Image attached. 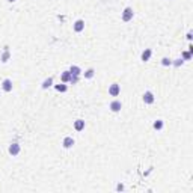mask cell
<instances>
[{
  "instance_id": "cell-1",
  "label": "cell",
  "mask_w": 193,
  "mask_h": 193,
  "mask_svg": "<svg viewBox=\"0 0 193 193\" xmlns=\"http://www.w3.org/2000/svg\"><path fill=\"white\" fill-rule=\"evenodd\" d=\"M133 17H134L133 8L127 6V8L124 9V12H122V21H130V20H133Z\"/></svg>"
},
{
  "instance_id": "cell-2",
  "label": "cell",
  "mask_w": 193,
  "mask_h": 193,
  "mask_svg": "<svg viewBox=\"0 0 193 193\" xmlns=\"http://www.w3.org/2000/svg\"><path fill=\"white\" fill-rule=\"evenodd\" d=\"M20 151H21V146H20V143L14 142V143H11V145H9V154H11L12 157L18 155V154H20Z\"/></svg>"
},
{
  "instance_id": "cell-3",
  "label": "cell",
  "mask_w": 193,
  "mask_h": 193,
  "mask_svg": "<svg viewBox=\"0 0 193 193\" xmlns=\"http://www.w3.org/2000/svg\"><path fill=\"white\" fill-rule=\"evenodd\" d=\"M119 92H121V84H118V83L110 84V87H109V93H110L112 96H118V95H119Z\"/></svg>"
},
{
  "instance_id": "cell-4",
  "label": "cell",
  "mask_w": 193,
  "mask_h": 193,
  "mask_svg": "<svg viewBox=\"0 0 193 193\" xmlns=\"http://www.w3.org/2000/svg\"><path fill=\"white\" fill-rule=\"evenodd\" d=\"M154 100H155V98H154V93H152L151 90H146V92L143 93V103H145V104H152Z\"/></svg>"
},
{
  "instance_id": "cell-5",
  "label": "cell",
  "mask_w": 193,
  "mask_h": 193,
  "mask_svg": "<svg viewBox=\"0 0 193 193\" xmlns=\"http://www.w3.org/2000/svg\"><path fill=\"white\" fill-rule=\"evenodd\" d=\"M2 89H3L5 92H11V90H12V80H11V78H5V80L2 81Z\"/></svg>"
},
{
  "instance_id": "cell-6",
  "label": "cell",
  "mask_w": 193,
  "mask_h": 193,
  "mask_svg": "<svg viewBox=\"0 0 193 193\" xmlns=\"http://www.w3.org/2000/svg\"><path fill=\"white\" fill-rule=\"evenodd\" d=\"M109 107H110V110H112V112H115V113H116V112H119V110L122 109V103H121L119 100H115V101H112V103H110V106H109Z\"/></svg>"
},
{
  "instance_id": "cell-7",
  "label": "cell",
  "mask_w": 193,
  "mask_h": 193,
  "mask_svg": "<svg viewBox=\"0 0 193 193\" xmlns=\"http://www.w3.org/2000/svg\"><path fill=\"white\" fill-rule=\"evenodd\" d=\"M83 29H84V21H83V20H77V21L74 23V30H75L77 33H80Z\"/></svg>"
},
{
  "instance_id": "cell-8",
  "label": "cell",
  "mask_w": 193,
  "mask_h": 193,
  "mask_svg": "<svg viewBox=\"0 0 193 193\" xmlns=\"http://www.w3.org/2000/svg\"><path fill=\"white\" fill-rule=\"evenodd\" d=\"M62 145H63V148H71L72 145H74V139L71 137V136H66L65 139H63V142H62Z\"/></svg>"
},
{
  "instance_id": "cell-9",
  "label": "cell",
  "mask_w": 193,
  "mask_h": 193,
  "mask_svg": "<svg viewBox=\"0 0 193 193\" xmlns=\"http://www.w3.org/2000/svg\"><path fill=\"white\" fill-rule=\"evenodd\" d=\"M151 54H152V50H151V48H146V50L142 53V60H143V62H148L149 57H151Z\"/></svg>"
},
{
  "instance_id": "cell-10",
  "label": "cell",
  "mask_w": 193,
  "mask_h": 193,
  "mask_svg": "<svg viewBox=\"0 0 193 193\" xmlns=\"http://www.w3.org/2000/svg\"><path fill=\"white\" fill-rule=\"evenodd\" d=\"M60 80H62V83H66V81H69V80H71V72H69V69L62 72V75H60Z\"/></svg>"
},
{
  "instance_id": "cell-11",
  "label": "cell",
  "mask_w": 193,
  "mask_h": 193,
  "mask_svg": "<svg viewBox=\"0 0 193 193\" xmlns=\"http://www.w3.org/2000/svg\"><path fill=\"white\" fill-rule=\"evenodd\" d=\"M74 128H75L77 131H81V130L84 128V121H83V119H77V121L74 122Z\"/></svg>"
},
{
  "instance_id": "cell-12",
  "label": "cell",
  "mask_w": 193,
  "mask_h": 193,
  "mask_svg": "<svg viewBox=\"0 0 193 193\" xmlns=\"http://www.w3.org/2000/svg\"><path fill=\"white\" fill-rule=\"evenodd\" d=\"M69 72H71V75H80V72H81V69L77 66V65H72L71 68H69Z\"/></svg>"
},
{
  "instance_id": "cell-13",
  "label": "cell",
  "mask_w": 193,
  "mask_h": 193,
  "mask_svg": "<svg viewBox=\"0 0 193 193\" xmlns=\"http://www.w3.org/2000/svg\"><path fill=\"white\" fill-rule=\"evenodd\" d=\"M51 84H53V78L48 77V78H45V80L42 81V89H47V87H50Z\"/></svg>"
},
{
  "instance_id": "cell-14",
  "label": "cell",
  "mask_w": 193,
  "mask_h": 193,
  "mask_svg": "<svg viewBox=\"0 0 193 193\" xmlns=\"http://www.w3.org/2000/svg\"><path fill=\"white\" fill-rule=\"evenodd\" d=\"M93 74H95L93 68H89V69L84 72V77H86V78H92V77H93Z\"/></svg>"
},
{
  "instance_id": "cell-15",
  "label": "cell",
  "mask_w": 193,
  "mask_h": 193,
  "mask_svg": "<svg viewBox=\"0 0 193 193\" xmlns=\"http://www.w3.org/2000/svg\"><path fill=\"white\" fill-rule=\"evenodd\" d=\"M54 87H56V90H59V92H66V89H68L66 84H63V83H62V84H56Z\"/></svg>"
},
{
  "instance_id": "cell-16",
  "label": "cell",
  "mask_w": 193,
  "mask_h": 193,
  "mask_svg": "<svg viewBox=\"0 0 193 193\" xmlns=\"http://www.w3.org/2000/svg\"><path fill=\"white\" fill-rule=\"evenodd\" d=\"M154 128H155V130H161V128H163V121H161V119H157V121L154 122Z\"/></svg>"
},
{
  "instance_id": "cell-17",
  "label": "cell",
  "mask_w": 193,
  "mask_h": 193,
  "mask_svg": "<svg viewBox=\"0 0 193 193\" xmlns=\"http://www.w3.org/2000/svg\"><path fill=\"white\" fill-rule=\"evenodd\" d=\"M161 65H164V66H169V65H172V60H170L169 57H163V59H161Z\"/></svg>"
},
{
  "instance_id": "cell-18",
  "label": "cell",
  "mask_w": 193,
  "mask_h": 193,
  "mask_svg": "<svg viewBox=\"0 0 193 193\" xmlns=\"http://www.w3.org/2000/svg\"><path fill=\"white\" fill-rule=\"evenodd\" d=\"M9 56H11V54H9V51L6 50V51L3 53V56H2V62H3V63H6V62H8V59H9Z\"/></svg>"
},
{
  "instance_id": "cell-19",
  "label": "cell",
  "mask_w": 193,
  "mask_h": 193,
  "mask_svg": "<svg viewBox=\"0 0 193 193\" xmlns=\"http://www.w3.org/2000/svg\"><path fill=\"white\" fill-rule=\"evenodd\" d=\"M182 63H184V59H176V60L173 62L175 66H179V65H182Z\"/></svg>"
},
{
  "instance_id": "cell-20",
  "label": "cell",
  "mask_w": 193,
  "mask_h": 193,
  "mask_svg": "<svg viewBox=\"0 0 193 193\" xmlns=\"http://www.w3.org/2000/svg\"><path fill=\"white\" fill-rule=\"evenodd\" d=\"M72 84H75L77 81H78V75H71V80H69Z\"/></svg>"
},
{
  "instance_id": "cell-21",
  "label": "cell",
  "mask_w": 193,
  "mask_h": 193,
  "mask_svg": "<svg viewBox=\"0 0 193 193\" xmlns=\"http://www.w3.org/2000/svg\"><path fill=\"white\" fill-rule=\"evenodd\" d=\"M182 57H184V59H185V60H188V59H190V57H191V53H190V51H188V53H187V51H185V53H182Z\"/></svg>"
},
{
  "instance_id": "cell-22",
  "label": "cell",
  "mask_w": 193,
  "mask_h": 193,
  "mask_svg": "<svg viewBox=\"0 0 193 193\" xmlns=\"http://www.w3.org/2000/svg\"><path fill=\"white\" fill-rule=\"evenodd\" d=\"M116 190H124V185H122V184H118V185H116Z\"/></svg>"
},
{
  "instance_id": "cell-23",
  "label": "cell",
  "mask_w": 193,
  "mask_h": 193,
  "mask_svg": "<svg viewBox=\"0 0 193 193\" xmlns=\"http://www.w3.org/2000/svg\"><path fill=\"white\" fill-rule=\"evenodd\" d=\"M8 2H11V3H12V2H15V0H8Z\"/></svg>"
}]
</instances>
